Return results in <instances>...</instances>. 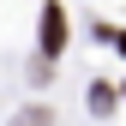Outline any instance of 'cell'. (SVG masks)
<instances>
[{"label": "cell", "mask_w": 126, "mask_h": 126, "mask_svg": "<svg viewBox=\"0 0 126 126\" xmlns=\"http://www.w3.org/2000/svg\"><path fill=\"white\" fill-rule=\"evenodd\" d=\"M60 48H66V12H60L54 0H48V6H42V54L54 60Z\"/></svg>", "instance_id": "6da1fadb"}, {"label": "cell", "mask_w": 126, "mask_h": 126, "mask_svg": "<svg viewBox=\"0 0 126 126\" xmlns=\"http://www.w3.org/2000/svg\"><path fill=\"white\" fill-rule=\"evenodd\" d=\"M90 108H96V114H108V108H114V90L96 84V90H90Z\"/></svg>", "instance_id": "7a4b0ae2"}, {"label": "cell", "mask_w": 126, "mask_h": 126, "mask_svg": "<svg viewBox=\"0 0 126 126\" xmlns=\"http://www.w3.org/2000/svg\"><path fill=\"white\" fill-rule=\"evenodd\" d=\"M18 126H48V114H42V108H30V114H24Z\"/></svg>", "instance_id": "3957f363"}]
</instances>
